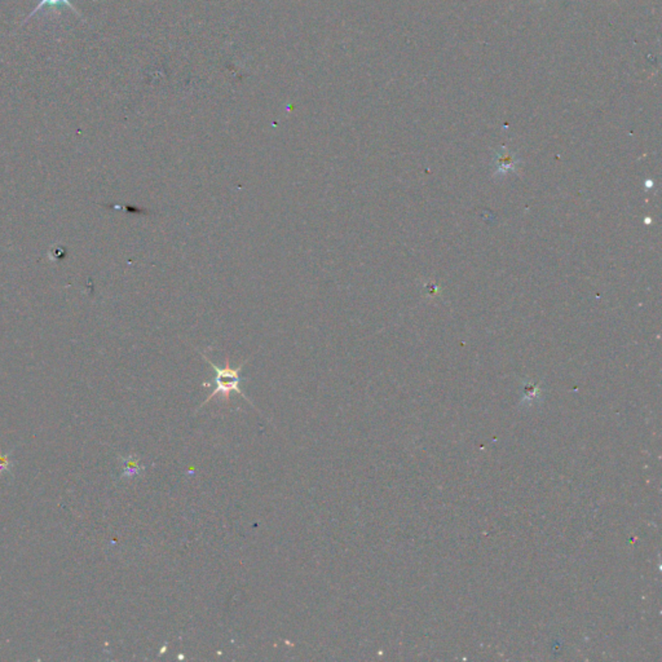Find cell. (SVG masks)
I'll return each instance as SVG.
<instances>
[{
  "instance_id": "obj_5",
  "label": "cell",
  "mask_w": 662,
  "mask_h": 662,
  "mask_svg": "<svg viewBox=\"0 0 662 662\" xmlns=\"http://www.w3.org/2000/svg\"><path fill=\"white\" fill-rule=\"evenodd\" d=\"M12 467V462L9 459V456H3L0 454V474L4 471H8Z\"/></svg>"
},
{
  "instance_id": "obj_4",
  "label": "cell",
  "mask_w": 662,
  "mask_h": 662,
  "mask_svg": "<svg viewBox=\"0 0 662 662\" xmlns=\"http://www.w3.org/2000/svg\"><path fill=\"white\" fill-rule=\"evenodd\" d=\"M46 6H49V7H60V6H67L69 8L73 9V12L74 13H75V15H77V16L81 17V15H79V12H78V9L74 7V4L73 3H72V1H70V0H39V3H38V6H37V7L34 8V11H32V12L29 13V16L25 18L24 24H27V22L30 21V18H32V17L35 16V15H38V13L41 12V9L43 8V7H46Z\"/></svg>"
},
{
  "instance_id": "obj_3",
  "label": "cell",
  "mask_w": 662,
  "mask_h": 662,
  "mask_svg": "<svg viewBox=\"0 0 662 662\" xmlns=\"http://www.w3.org/2000/svg\"><path fill=\"white\" fill-rule=\"evenodd\" d=\"M122 462V479H133L144 474L145 467L141 466L139 457L136 456H127V457H119Z\"/></svg>"
},
{
  "instance_id": "obj_1",
  "label": "cell",
  "mask_w": 662,
  "mask_h": 662,
  "mask_svg": "<svg viewBox=\"0 0 662 662\" xmlns=\"http://www.w3.org/2000/svg\"><path fill=\"white\" fill-rule=\"evenodd\" d=\"M197 352H198V353L202 356V359L213 368L215 374H216V376H215V385H216V388H215L213 392L210 393V396L199 405L198 410L201 409L202 406H205L206 404H208V402L213 400V399H215L216 396H221L223 400L225 401V402H229V400H230V393L232 392H237L238 395L242 396L251 406H253V402L249 400V397H247L245 393H244V391L239 388V383H241V376H239V373H241L242 369L245 368L246 364L250 361V359H247V360L244 361V362H241L239 366H237V368H233V366H230V359H229V356H227L225 365H224L223 368H220V366L215 365L213 361L210 360V359L206 356L205 353H202V352L198 351V350H197ZM253 408H255V406H253Z\"/></svg>"
},
{
  "instance_id": "obj_2",
  "label": "cell",
  "mask_w": 662,
  "mask_h": 662,
  "mask_svg": "<svg viewBox=\"0 0 662 662\" xmlns=\"http://www.w3.org/2000/svg\"><path fill=\"white\" fill-rule=\"evenodd\" d=\"M491 164H493V178L501 179L507 176L510 172L519 171L522 159L516 153H512L510 149L501 147L494 152Z\"/></svg>"
}]
</instances>
